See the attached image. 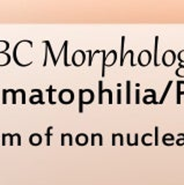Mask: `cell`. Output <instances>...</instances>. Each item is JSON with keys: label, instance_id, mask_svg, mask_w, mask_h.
Returning <instances> with one entry per match:
<instances>
[{"label": "cell", "instance_id": "1", "mask_svg": "<svg viewBox=\"0 0 184 185\" xmlns=\"http://www.w3.org/2000/svg\"><path fill=\"white\" fill-rule=\"evenodd\" d=\"M58 98L63 104H71L74 100V93L71 89H63L59 93Z\"/></svg>", "mask_w": 184, "mask_h": 185}, {"label": "cell", "instance_id": "2", "mask_svg": "<svg viewBox=\"0 0 184 185\" xmlns=\"http://www.w3.org/2000/svg\"><path fill=\"white\" fill-rule=\"evenodd\" d=\"M31 93H37V96L33 95V96L29 98L30 103L31 104H36V103H41V104H44L43 102V93L41 89H31Z\"/></svg>", "mask_w": 184, "mask_h": 185}, {"label": "cell", "instance_id": "3", "mask_svg": "<svg viewBox=\"0 0 184 185\" xmlns=\"http://www.w3.org/2000/svg\"><path fill=\"white\" fill-rule=\"evenodd\" d=\"M24 41H21V42H19L17 44L15 45V48H14V50H13V58H14V61L19 65V66H21V67H26V66H29V65H31L33 64V61H30V63H28V64H21L20 61H19V59H17V56H16V52H17V48H19V45L21 44V43H23Z\"/></svg>", "mask_w": 184, "mask_h": 185}, {"label": "cell", "instance_id": "4", "mask_svg": "<svg viewBox=\"0 0 184 185\" xmlns=\"http://www.w3.org/2000/svg\"><path fill=\"white\" fill-rule=\"evenodd\" d=\"M29 142L33 145V146H38V145L42 142V137H41V134H38V133L31 134L29 137Z\"/></svg>", "mask_w": 184, "mask_h": 185}, {"label": "cell", "instance_id": "5", "mask_svg": "<svg viewBox=\"0 0 184 185\" xmlns=\"http://www.w3.org/2000/svg\"><path fill=\"white\" fill-rule=\"evenodd\" d=\"M184 94V81H177V104L181 103V95Z\"/></svg>", "mask_w": 184, "mask_h": 185}, {"label": "cell", "instance_id": "6", "mask_svg": "<svg viewBox=\"0 0 184 185\" xmlns=\"http://www.w3.org/2000/svg\"><path fill=\"white\" fill-rule=\"evenodd\" d=\"M75 141H76V143H78L79 146H83V145H86V143L88 142V137H87L85 133H80L76 135Z\"/></svg>", "mask_w": 184, "mask_h": 185}, {"label": "cell", "instance_id": "7", "mask_svg": "<svg viewBox=\"0 0 184 185\" xmlns=\"http://www.w3.org/2000/svg\"><path fill=\"white\" fill-rule=\"evenodd\" d=\"M43 43H44V44L46 45L48 50H49V52H50V54H51V58H52V61H53V65L56 66V65H57V63H58V60H57V58L55 57V53H53V50H52V48H51V44H50V42H49V41H44Z\"/></svg>", "mask_w": 184, "mask_h": 185}, {"label": "cell", "instance_id": "8", "mask_svg": "<svg viewBox=\"0 0 184 185\" xmlns=\"http://www.w3.org/2000/svg\"><path fill=\"white\" fill-rule=\"evenodd\" d=\"M124 46H125V36H122V45H120V66L124 65Z\"/></svg>", "mask_w": 184, "mask_h": 185}, {"label": "cell", "instance_id": "9", "mask_svg": "<svg viewBox=\"0 0 184 185\" xmlns=\"http://www.w3.org/2000/svg\"><path fill=\"white\" fill-rule=\"evenodd\" d=\"M103 82L102 81H98V103L102 104L103 103V98H102V95H103Z\"/></svg>", "mask_w": 184, "mask_h": 185}, {"label": "cell", "instance_id": "10", "mask_svg": "<svg viewBox=\"0 0 184 185\" xmlns=\"http://www.w3.org/2000/svg\"><path fill=\"white\" fill-rule=\"evenodd\" d=\"M157 44H159V37H155V46H154V65L155 66H159V63H157Z\"/></svg>", "mask_w": 184, "mask_h": 185}, {"label": "cell", "instance_id": "11", "mask_svg": "<svg viewBox=\"0 0 184 185\" xmlns=\"http://www.w3.org/2000/svg\"><path fill=\"white\" fill-rule=\"evenodd\" d=\"M102 54H103V61H102V76H105V66H107V53L104 50H102Z\"/></svg>", "mask_w": 184, "mask_h": 185}, {"label": "cell", "instance_id": "12", "mask_svg": "<svg viewBox=\"0 0 184 185\" xmlns=\"http://www.w3.org/2000/svg\"><path fill=\"white\" fill-rule=\"evenodd\" d=\"M67 45H68V42L67 41H65L64 42V65L65 66H70L68 65V63H67Z\"/></svg>", "mask_w": 184, "mask_h": 185}, {"label": "cell", "instance_id": "13", "mask_svg": "<svg viewBox=\"0 0 184 185\" xmlns=\"http://www.w3.org/2000/svg\"><path fill=\"white\" fill-rule=\"evenodd\" d=\"M171 83H173V81H169V82H168V86L166 87V90H164V93H163V95H162L161 100H160V102H159V103H160V104L163 103V101H164V98H166V96H167V94H168V91H169L170 87H171Z\"/></svg>", "mask_w": 184, "mask_h": 185}, {"label": "cell", "instance_id": "14", "mask_svg": "<svg viewBox=\"0 0 184 185\" xmlns=\"http://www.w3.org/2000/svg\"><path fill=\"white\" fill-rule=\"evenodd\" d=\"M130 86H131V82L126 81V103H131V98H130Z\"/></svg>", "mask_w": 184, "mask_h": 185}, {"label": "cell", "instance_id": "15", "mask_svg": "<svg viewBox=\"0 0 184 185\" xmlns=\"http://www.w3.org/2000/svg\"><path fill=\"white\" fill-rule=\"evenodd\" d=\"M52 128H53L52 126H49L48 130H46V134H45V135H46V145H48V146L50 145V138H51V130Z\"/></svg>", "mask_w": 184, "mask_h": 185}, {"label": "cell", "instance_id": "16", "mask_svg": "<svg viewBox=\"0 0 184 185\" xmlns=\"http://www.w3.org/2000/svg\"><path fill=\"white\" fill-rule=\"evenodd\" d=\"M48 91H49V103H50V104H55L56 102H53V100H52V93L55 91V88H53L52 86H50V87L48 88Z\"/></svg>", "mask_w": 184, "mask_h": 185}, {"label": "cell", "instance_id": "17", "mask_svg": "<svg viewBox=\"0 0 184 185\" xmlns=\"http://www.w3.org/2000/svg\"><path fill=\"white\" fill-rule=\"evenodd\" d=\"M176 75L178 76H184V65L179 63V67L176 69Z\"/></svg>", "mask_w": 184, "mask_h": 185}, {"label": "cell", "instance_id": "18", "mask_svg": "<svg viewBox=\"0 0 184 185\" xmlns=\"http://www.w3.org/2000/svg\"><path fill=\"white\" fill-rule=\"evenodd\" d=\"M9 90V93H12V103L15 104L16 103V94H17V91L16 90H14V89H8Z\"/></svg>", "mask_w": 184, "mask_h": 185}, {"label": "cell", "instance_id": "19", "mask_svg": "<svg viewBox=\"0 0 184 185\" xmlns=\"http://www.w3.org/2000/svg\"><path fill=\"white\" fill-rule=\"evenodd\" d=\"M7 93H8V89H4L2 90V103L4 104L7 103Z\"/></svg>", "mask_w": 184, "mask_h": 185}, {"label": "cell", "instance_id": "20", "mask_svg": "<svg viewBox=\"0 0 184 185\" xmlns=\"http://www.w3.org/2000/svg\"><path fill=\"white\" fill-rule=\"evenodd\" d=\"M103 91L108 94V96H109V104H111L112 103V91H111L110 89H103Z\"/></svg>", "mask_w": 184, "mask_h": 185}, {"label": "cell", "instance_id": "21", "mask_svg": "<svg viewBox=\"0 0 184 185\" xmlns=\"http://www.w3.org/2000/svg\"><path fill=\"white\" fill-rule=\"evenodd\" d=\"M117 103L118 104L122 103V90L119 88L117 89Z\"/></svg>", "mask_w": 184, "mask_h": 185}, {"label": "cell", "instance_id": "22", "mask_svg": "<svg viewBox=\"0 0 184 185\" xmlns=\"http://www.w3.org/2000/svg\"><path fill=\"white\" fill-rule=\"evenodd\" d=\"M19 91L22 94V104H26V91H24V89H19Z\"/></svg>", "mask_w": 184, "mask_h": 185}, {"label": "cell", "instance_id": "23", "mask_svg": "<svg viewBox=\"0 0 184 185\" xmlns=\"http://www.w3.org/2000/svg\"><path fill=\"white\" fill-rule=\"evenodd\" d=\"M88 54H89V60H88V65L89 66H92V60H93V53H92V51L90 50H88Z\"/></svg>", "mask_w": 184, "mask_h": 185}, {"label": "cell", "instance_id": "24", "mask_svg": "<svg viewBox=\"0 0 184 185\" xmlns=\"http://www.w3.org/2000/svg\"><path fill=\"white\" fill-rule=\"evenodd\" d=\"M136 103L138 104L140 103V100H139V89L136 90Z\"/></svg>", "mask_w": 184, "mask_h": 185}, {"label": "cell", "instance_id": "25", "mask_svg": "<svg viewBox=\"0 0 184 185\" xmlns=\"http://www.w3.org/2000/svg\"><path fill=\"white\" fill-rule=\"evenodd\" d=\"M157 133H159V127L156 126V127H155V143H156V145L159 143V140H157Z\"/></svg>", "mask_w": 184, "mask_h": 185}, {"label": "cell", "instance_id": "26", "mask_svg": "<svg viewBox=\"0 0 184 185\" xmlns=\"http://www.w3.org/2000/svg\"><path fill=\"white\" fill-rule=\"evenodd\" d=\"M96 137L98 138V143H100V145H102V143H103V140H102V134L97 133L96 134Z\"/></svg>", "mask_w": 184, "mask_h": 185}, {"label": "cell", "instance_id": "27", "mask_svg": "<svg viewBox=\"0 0 184 185\" xmlns=\"http://www.w3.org/2000/svg\"><path fill=\"white\" fill-rule=\"evenodd\" d=\"M14 137L15 138H17V145H21V137H20V134L16 133V134H14Z\"/></svg>", "mask_w": 184, "mask_h": 185}, {"label": "cell", "instance_id": "28", "mask_svg": "<svg viewBox=\"0 0 184 185\" xmlns=\"http://www.w3.org/2000/svg\"><path fill=\"white\" fill-rule=\"evenodd\" d=\"M95 138H96L95 134H92V145H95Z\"/></svg>", "mask_w": 184, "mask_h": 185}, {"label": "cell", "instance_id": "29", "mask_svg": "<svg viewBox=\"0 0 184 185\" xmlns=\"http://www.w3.org/2000/svg\"><path fill=\"white\" fill-rule=\"evenodd\" d=\"M116 143V134L114 133L112 134V145H115Z\"/></svg>", "mask_w": 184, "mask_h": 185}]
</instances>
